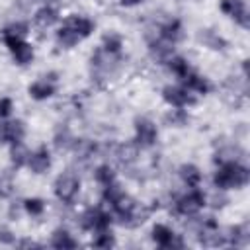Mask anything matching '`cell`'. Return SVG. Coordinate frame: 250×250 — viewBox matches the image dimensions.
<instances>
[{"instance_id": "obj_28", "label": "cell", "mask_w": 250, "mask_h": 250, "mask_svg": "<svg viewBox=\"0 0 250 250\" xmlns=\"http://www.w3.org/2000/svg\"><path fill=\"white\" fill-rule=\"evenodd\" d=\"M113 244H115V240H113V236H111L109 230L98 232V236L94 238V246H98V248H109V246H113Z\"/></svg>"}, {"instance_id": "obj_23", "label": "cell", "mask_w": 250, "mask_h": 250, "mask_svg": "<svg viewBox=\"0 0 250 250\" xmlns=\"http://www.w3.org/2000/svg\"><path fill=\"white\" fill-rule=\"evenodd\" d=\"M123 47V39L117 33H105L102 39V49L107 53H119Z\"/></svg>"}, {"instance_id": "obj_16", "label": "cell", "mask_w": 250, "mask_h": 250, "mask_svg": "<svg viewBox=\"0 0 250 250\" xmlns=\"http://www.w3.org/2000/svg\"><path fill=\"white\" fill-rule=\"evenodd\" d=\"M180 178L188 188H199L203 176H201V170L195 164H184L180 168Z\"/></svg>"}, {"instance_id": "obj_10", "label": "cell", "mask_w": 250, "mask_h": 250, "mask_svg": "<svg viewBox=\"0 0 250 250\" xmlns=\"http://www.w3.org/2000/svg\"><path fill=\"white\" fill-rule=\"evenodd\" d=\"M152 240L162 248H182V240L174 234V230L166 225H154L152 227Z\"/></svg>"}, {"instance_id": "obj_24", "label": "cell", "mask_w": 250, "mask_h": 250, "mask_svg": "<svg viewBox=\"0 0 250 250\" xmlns=\"http://www.w3.org/2000/svg\"><path fill=\"white\" fill-rule=\"evenodd\" d=\"M94 178H96V182H98V184L107 186V184L115 182V172H113V168H111L109 164H102V166H98V168H96Z\"/></svg>"}, {"instance_id": "obj_6", "label": "cell", "mask_w": 250, "mask_h": 250, "mask_svg": "<svg viewBox=\"0 0 250 250\" xmlns=\"http://www.w3.org/2000/svg\"><path fill=\"white\" fill-rule=\"evenodd\" d=\"M162 98L172 107H189L195 104V94H191L186 86H164Z\"/></svg>"}, {"instance_id": "obj_8", "label": "cell", "mask_w": 250, "mask_h": 250, "mask_svg": "<svg viewBox=\"0 0 250 250\" xmlns=\"http://www.w3.org/2000/svg\"><path fill=\"white\" fill-rule=\"evenodd\" d=\"M82 227L92 230V232H104V230H109V225H111V217L109 213L102 211L100 207H92L88 209L84 215H82Z\"/></svg>"}, {"instance_id": "obj_9", "label": "cell", "mask_w": 250, "mask_h": 250, "mask_svg": "<svg viewBox=\"0 0 250 250\" xmlns=\"http://www.w3.org/2000/svg\"><path fill=\"white\" fill-rule=\"evenodd\" d=\"M23 137H25V125H23V121L14 119V121L0 123V143L16 145V143H21Z\"/></svg>"}, {"instance_id": "obj_15", "label": "cell", "mask_w": 250, "mask_h": 250, "mask_svg": "<svg viewBox=\"0 0 250 250\" xmlns=\"http://www.w3.org/2000/svg\"><path fill=\"white\" fill-rule=\"evenodd\" d=\"M158 37L168 41V43H178L182 37H184V27H182V21L180 20H168L166 23H162L158 27Z\"/></svg>"}, {"instance_id": "obj_25", "label": "cell", "mask_w": 250, "mask_h": 250, "mask_svg": "<svg viewBox=\"0 0 250 250\" xmlns=\"http://www.w3.org/2000/svg\"><path fill=\"white\" fill-rule=\"evenodd\" d=\"M23 209L31 215V217H39L43 211H45V201L39 199V197H29L23 201Z\"/></svg>"}, {"instance_id": "obj_29", "label": "cell", "mask_w": 250, "mask_h": 250, "mask_svg": "<svg viewBox=\"0 0 250 250\" xmlns=\"http://www.w3.org/2000/svg\"><path fill=\"white\" fill-rule=\"evenodd\" d=\"M12 109H14L12 100H10V98H0V119L8 117V115L12 113Z\"/></svg>"}, {"instance_id": "obj_14", "label": "cell", "mask_w": 250, "mask_h": 250, "mask_svg": "<svg viewBox=\"0 0 250 250\" xmlns=\"http://www.w3.org/2000/svg\"><path fill=\"white\" fill-rule=\"evenodd\" d=\"M55 90H57V88H55V80H53V78H47V76H43V78L31 82L29 88H27L29 96H31L33 100H39V102L51 98V96L55 94Z\"/></svg>"}, {"instance_id": "obj_13", "label": "cell", "mask_w": 250, "mask_h": 250, "mask_svg": "<svg viewBox=\"0 0 250 250\" xmlns=\"http://www.w3.org/2000/svg\"><path fill=\"white\" fill-rule=\"evenodd\" d=\"M33 174H43L51 168V154L45 146L37 148L35 152H29V158H27V164H25Z\"/></svg>"}, {"instance_id": "obj_26", "label": "cell", "mask_w": 250, "mask_h": 250, "mask_svg": "<svg viewBox=\"0 0 250 250\" xmlns=\"http://www.w3.org/2000/svg\"><path fill=\"white\" fill-rule=\"evenodd\" d=\"M2 35H12V37H21V39H25V35H27V23H23V21L10 23L8 27H4V33H2Z\"/></svg>"}, {"instance_id": "obj_5", "label": "cell", "mask_w": 250, "mask_h": 250, "mask_svg": "<svg viewBox=\"0 0 250 250\" xmlns=\"http://www.w3.org/2000/svg\"><path fill=\"white\" fill-rule=\"evenodd\" d=\"M2 39H4V43H6V47H8V51L12 53V59L18 62V64H27V62H31V59H33V47L25 41V39H21V37H12V35H2Z\"/></svg>"}, {"instance_id": "obj_12", "label": "cell", "mask_w": 250, "mask_h": 250, "mask_svg": "<svg viewBox=\"0 0 250 250\" xmlns=\"http://www.w3.org/2000/svg\"><path fill=\"white\" fill-rule=\"evenodd\" d=\"M182 80H184V86H186L191 94L205 96V94H209V92L213 90V84L209 82V78H205V76L197 74L195 70H189Z\"/></svg>"}, {"instance_id": "obj_27", "label": "cell", "mask_w": 250, "mask_h": 250, "mask_svg": "<svg viewBox=\"0 0 250 250\" xmlns=\"http://www.w3.org/2000/svg\"><path fill=\"white\" fill-rule=\"evenodd\" d=\"M166 121L172 123V125H176V127H184L186 121H188V115H186V111H184L182 107H176V109H172V111L166 115Z\"/></svg>"}, {"instance_id": "obj_2", "label": "cell", "mask_w": 250, "mask_h": 250, "mask_svg": "<svg viewBox=\"0 0 250 250\" xmlns=\"http://www.w3.org/2000/svg\"><path fill=\"white\" fill-rule=\"evenodd\" d=\"M248 180H250V172L240 162L219 164V168L213 176V182L219 189H240L248 184Z\"/></svg>"}, {"instance_id": "obj_21", "label": "cell", "mask_w": 250, "mask_h": 250, "mask_svg": "<svg viewBox=\"0 0 250 250\" xmlns=\"http://www.w3.org/2000/svg\"><path fill=\"white\" fill-rule=\"evenodd\" d=\"M10 158H12V164H14L16 168L25 166V164H27V158H29V150L23 146V143H16V145H12Z\"/></svg>"}, {"instance_id": "obj_22", "label": "cell", "mask_w": 250, "mask_h": 250, "mask_svg": "<svg viewBox=\"0 0 250 250\" xmlns=\"http://www.w3.org/2000/svg\"><path fill=\"white\" fill-rule=\"evenodd\" d=\"M199 39L207 45V47H211V49H225V45H227V41L221 37V35H217V33H213L211 29H201V33H199Z\"/></svg>"}, {"instance_id": "obj_18", "label": "cell", "mask_w": 250, "mask_h": 250, "mask_svg": "<svg viewBox=\"0 0 250 250\" xmlns=\"http://www.w3.org/2000/svg\"><path fill=\"white\" fill-rule=\"evenodd\" d=\"M242 148L236 146V145H230V146H223L219 148V152L215 154V162L217 164H227V162H240L242 158Z\"/></svg>"}, {"instance_id": "obj_7", "label": "cell", "mask_w": 250, "mask_h": 250, "mask_svg": "<svg viewBox=\"0 0 250 250\" xmlns=\"http://www.w3.org/2000/svg\"><path fill=\"white\" fill-rule=\"evenodd\" d=\"M156 139H158V129L150 119L141 117L135 121V145L137 146L148 148L156 143Z\"/></svg>"}, {"instance_id": "obj_11", "label": "cell", "mask_w": 250, "mask_h": 250, "mask_svg": "<svg viewBox=\"0 0 250 250\" xmlns=\"http://www.w3.org/2000/svg\"><path fill=\"white\" fill-rule=\"evenodd\" d=\"M221 10L242 27H248V10L244 0H221Z\"/></svg>"}, {"instance_id": "obj_4", "label": "cell", "mask_w": 250, "mask_h": 250, "mask_svg": "<svg viewBox=\"0 0 250 250\" xmlns=\"http://www.w3.org/2000/svg\"><path fill=\"white\" fill-rule=\"evenodd\" d=\"M205 195L203 191H199L197 188H191L186 195H182L176 201V211L184 217H195L203 207H205Z\"/></svg>"}, {"instance_id": "obj_17", "label": "cell", "mask_w": 250, "mask_h": 250, "mask_svg": "<svg viewBox=\"0 0 250 250\" xmlns=\"http://www.w3.org/2000/svg\"><path fill=\"white\" fill-rule=\"evenodd\" d=\"M33 20H35V23H37L39 27H51L53 23L59 21V12H57L53 6H43V8H39V10L35 12Z\"/></svg>"}, {"instance_id": "obj_3", "label": "cell", "mask_w": 250, "mask_h": 250, "mask_svg": "<svg viewBox=\"0 0 250 250\" xmlns=\"http://www.w3.org/2000/svg\"><path fill=\"white\" fill-rule=\"evenodd\" d=\"M55 195H57V199L61 201V203H66V205H70L74 199H76V195H78V191H80V178L74 174V172H62L57 180H55Z\"/></svg>"}, {"instance_id": "obj_1", "label": "cell", "mask_w": 250, "mask_h": 250, "mask_svg": "<svg viewBox=\"0 0 250 250\" xmlns=\"http://www.w3.org/2000/svg\"><path fill=\"white\" fill-rule=\"evenodd\" d=\"M94 27L96 25H94L92 20H88L84 16H78V14H72V16L62 20V25L57 31V41L64 49H70L76 43H80L82 39H86L94 31Z\"/></svg>"}, {"instance_id": "obj_20", "label": "cell", "mask_w": 250, "mask_h": 250, "mask_svg": "<svg viewBox=\"0 0 250 250\" xmlns=\"http://www.w3.org/2000/svg\"><path fill=\"white\" fill-rule=\"evenodd\" d=\"M168 68L178 76V78H184L189 70H191V66H189V62L184 59V57H178V55H172L170 59H168Z\"/></svg>"}, {"instance_id": "obj_30", "label": "cell", "mask_w": 250, "mask_h": 250, "mask_svg": "<svg viewBox=\"0 0 250 250\" xmlns=\"http://www.w3.org/2000/svg\"><path fill=\"white\" fill-rule=\"evenodd\" d=\"M141 2H145V0H119L121 6H137V4H141Z\"/></svg>"}, {"instance_id": "obj_19", "label": "cell", "mask_w": 250, "mask_h": 250, "mask_svg": "<svg viewBox=\"0 0 250 250\" xmlns=\"http://www.w3.org/2000/svg\"><path fill=\"white\" fill-rule=\"evenodd\" d=\"M51 246H55V248H76L78 246V242L66 232V230H62V229H59V230H55L53 232V238H51Z\"/></svg>"}]
</instances>
